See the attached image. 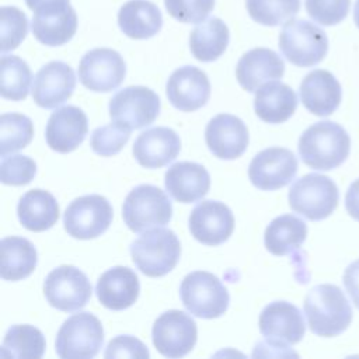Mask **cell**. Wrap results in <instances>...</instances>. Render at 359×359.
<instances>
[{"instance_id":"obj_25","label":"cell","mask_w":359,"mask_h":359,"mask_svg":"<svg viewBox=\"0 0 359 359\" xmlns=\"http://www.w3.org/2000/svg\"><path fill=\"white\" fill-rule=\"evenodd\" d=\"M137 275L128 266H114L105 271L97 280L95 293L100 303L109 310H125L139 296Z\"/></svg>"},{"instance_id":"obj_18","label":"cell","mask_w":359,"mask_h":359,"mask_svg":"<svg viewBox=\"0 0 359 359\" xmlns=\"http://www.w3.org/2000/svg\"><path fill=\"white\" fill-rule=\"evenodd\" d=\"M76 87L73 69L65 62H49L34 77L32 98L45 109L56 108L70 98Z\"/></svg>"},{"instance_id":"obj_14","label":"cell","mask_w":359,"mask_h":359,"mask_svg":"<svg viewBox=\"0 0 359 359\" xmlns=\"http://www.w3.org/2000/svg\"><path fill=\"white\" fill-rule=\"evenodd\" d=\"M258 325L266 344L279 349L300 342L306 332L300 310L285 300H276L265 306L259 314Z\"/></svg>"},{"instance_id":"obj_45","label":"cell","mask_w":359,"mask_h":359,"mask_svg":"<svg viewBox=\"0 0 359 359\" xmlns=\"http://www.w3.org/2000/svg\"><path fill=\"white\" fill-rule=\"evenodd\" d=\"M45 1H48V0H25V3H27V7L29 8V10H35L39 4H42V3H45Z\"/></svg>"},{"instance_id":"obj_40","label":"cell","mask_w":359,"mask_h":359,"mask_svg":"<svg viewBox=\"0 0 359 359\" xmlns=\"http://www.w3.org/2000/svg\"><path fill=\"white\" fill-rule=\"evenodd\" d=\"M167 13L180 22L196 24L208 18L215 0H164Z\"/></svg>"},{"instance_id":"obj_28","label":"cell","mask_w":359,"mask_h":359,"mask_svg":"<svg viewBox=\"0 0 359 359\" xmlns=\"http://www.w3.org/2000/svg\"><path fill=\"white\" fill-rule=\"evenodd\" d=\"M17 216L27 230L45 231L56 224L59 219V205L50 192L35 188L20 198Z\"/></svg>"},{"instance_id":"obj_19","label":"cell","mask_w":359,"mask_h":359,"mask_svg":"<svg viewBox=\"0 0 359 359\" xmlns=\"http://www.w3.org/2000/svg\"><path fill=\"white\" fill-rule=\"evenodd\" d=\"M167 98L184 112L202 108L210 97V83L205 72L195 66H182L172 72L167 81Z\"/></svg>"},{"instance_id":"obj_7","label":"cell","mask_w":359,"mask_h":359,"mask_svg":"<svg viewBox=\"0 0 359 359\" xmlns=\"http://www.w3.org/2000/svg\"><path fill=\"white\" fill-rule=\"evenodd\" d=\"M287 198L292 210L316 222L328 217L335 210L339 192L330 177L313 172L296 180Z\"/></svg>"},{"instance_id":"obj_24","label":"cell","mask_w":359,"mask_h":359,"mask_svg":"<svg viewBox=\"0 0 359 359\" xmlns=\"http://www.w3.org/2000/svg\"><path fill=\"white\" fill-rule=\"evenodd\" d=\"M342 88L332 73L316 69L300 84V100L306 109L317 116L331 115L341 104Z\"/></svg>"},{"instance_id":"obj_32","label":"cell","mask_w":359,"mask_h":359,"mask_svg":"<svg viewBox=\"0 0 359 359\" xmlns=\"http://www.w3.org/2000/svg\"><path fill=\"white\" fill-rule=\"evenodd\" d=\"M306 236L307 226L302 219L294 215H282L268 224L264 243L271 254L282 257L299 250Z\"/></svg>"},{"instance_id":"obj_9","label":"cell","mask_w":359,"mask_h":359,"mask_svg":"<svg viewBox=\"0 0 359 359\" xmlns=\"http://www.w3.org/2000/svg\"><path fill=\"white\" fill-rule=\"evenodd\" d=\"M112 206L107 198L93 194L70 202L63 215L65 230L74 238L90 240L105 233L112 222Z\"/></svg>"},{"instance_id":"obj_10","label":"cell","mask_w":359,"mask_h":359,"mask_svg":"<svg viewBox=\"0 0 359 359\" xmlns=\"http://www.w3.org/2000/svg\"><path fill=\"white\" fill-rule=\"evenodd\" d=\"M91 283L87 275L73 265H60L50 271L43 283L48 303L60 311L83 309L91 297Z\"/></svg>"},{"instance_id":"obj_13","label":"cell","mask_w":359,"mask_h":359,"mask_svg":"<svg viewBox=\"0 0 359 359\" xmlns=\"http://www.w3.org/2000/svg\"><path fill=\"white\" fill-rule=\"evenodd\" d=\"M151 338L161 355L167 358L185 356L196 344V323L181 310H168L154 321Z\"/></svg>"},{"instance_id":"obj_16","label":"cell","mask_w":359,"mask_h":359,"mask_svg":"<svg viewBox=\"0 0 359 359\" xmlns=\"http://www.w3.org/2000/svg\"><path fill=\"white\" fill-rule=\"evenodd\" d=\"M297 158L285 147H268L255 154L248 167V178L262 191L279 189L296 177Z\"/></svg>"},{"instance_id":"obj_2","label":"cell","mask_w":359,"mask_h":359,"mask_svg":"<svg viewBox=\"0 0 359 359\" xmlns=\"http://www.w3.org/2000/svg\"><path fill=\"white\" fill-rule=\"evenodd\" d=\"M303 307L310 331L320 337H337L352 321V309L346 296L331 283L311 287L304 297Z\"/></svg>"},{"instance_id":"obj_43","label":"cell","mask_w":359,"mask_h":359,"mask_svg":"<svg viewBox=\"0 0 359 359\" xmlns=\"http://www.w3.org/2000/svg\"><path fill=\"white\" fill-rule=\"evenodd\" d=\"M344 286L356 309H359V259L348 265L344 273Z\"/></svg>"},{"instance_id":"obj_12","label":"cell","mask_w":359,"mask_h":359,"mask_svg":"<svg viewBox=\"0 0 359 359\" xmlns=\"http://www.w3.org/2000/svg\"><path fill=\"white\" fill-rule=\"evenodd\" d=\"M158 112V95L143 86H129L118 91L109 101L111 119L130 130L153 123Z\"/></svg>"},{"instance_id":"obj_4","label":"cell","mask_w":359,"mask_h":359,"mask_svg":"<svg viewBox=\"0 0 359 359\" xmlns=\"http://www.w3.org/2000/svg\"><path fill=\"white\" fill-rule=\"evenodd\" d=\"M171 216L172 205L167 194L149 184L135 187L126 195L122 206L123 222L135 233L164 226L171 220Z\"/></svg>"},{"instance_id":"obj_41","label":"cell","mask_w":359,"mask_h":359,"mask_svg":"<svg viewBox=\"0 0 359 359\" xmlns=\"http://www.w3.org/2000/svg\"><path fill=\"white\" fill-rule=\"evenodd\" d=\"M307 14L321 25H337L349 13L351 0H306Z\"/></svg>"},{"instance_id":"obj_37","label":"cell","mask_w":359,"mask_h":359,"mask_svg":"<svg viewBox=\"0 0 359 359\" xmlns=\"http://www.w3.org/2000/svg\"><path fill=\"white\" fill-rule=\"evenodd\" d=\"M0 20H1V53L10 52L15 49L27 36L28 32V21L25 14L13 6H3L0 8Z\"/></svg>"},{"instance_id":"obj_27","label":"cell","mask_w":359,"mask_h":359,"mask_svg":"<svg viewBox=\"0 0 359 359\" xmlns=\"http://www.w3.org/2000/svg\"><path fill=\"white\" fill-rule=\"evenodd\" d=\"M297 108V95L292 87L280 81H266L257 91L254 109L259 119L266 123L287 121Z\"/></svg>"},{"instance_id":"obj_34","label":"cell","mask_w":359,"mask_h":359,"mask_svg":"<svg viewBox=\"0 0 359 359\" xmlns=\"http://www.w3.org/2000/svg\"><path fill=\"white\" fill-rule=\"evenodd\" d=\"M32 73L27 62L14 55L0 59V94L6 100L21 101L29 91Z\"/></svg>"},{"instance_id":"obj_35","label":"cell","mask_w":359,"mask_h":359,"mask_svg":"<svg viewBox=\"0 0 359 359\" xmlns=\"http://www.w3.org/2000/svg\"><path fill=\"white\" fill-rule=\"evenodd\" d=\"M34 136L32 121L17 112L3 114L0 116V154H7L24 149Z\"/></svg>"},{"instance_id":"obj_5","label":"cell","mask_w":359,"mask_h":359,"mask_svg":"<svg viewBox=\"0 0 359 359\" xmlns=\"http://www.w3.org/2000/svg\"><path fill=\"white\" fill-rule=\"evenodd\" d=\"M184 307L199 318H217L226 313L230 296L222 280L206 271L188 273L180 286Z\"/></svg>"},{"instance_id":"obj_15","label":"cell","mask_w":359,"mask_h":359,"mask_svg":"<svg viewBox=\"0 0 359 359\" xmlns=\"http://www.w3.org/2000/svg\"><path fill=\"white\" fill-rule=\"evenodd\" d=\"M126 74L122 56L109 48L88 50L79 65L80 83L95 93H108L121 86Z\"/></svg>"},{"instance_id":"obj_42","label":"cell","mask_w":359,"mask_h":359,"mask_svg":"<svg viewBox=\"0 0 359 359\" xmlns=\"http://www.w3.org/2000/svg\"><path fill=\"white\" fill-rule=\"evenodd\" d=\"M104 356L111 358H136L146 359L150 356L147 346L132 335H118L109 341Z\"/></svg>"},{"instance_id":"obj_30","label":"cell","mask_w":359,"mask_h":359,"mask_svg":"<svg viewBox=\"0 0 359 359\" xmlns=\"http://www.w3.org/2000/svg\"><path fill=\"white\" fill-rule=\"evenodd\" d=\"M38 261L34 244L18 236H8L1 240L0 275L4 280H21L29 276Z\"/></svg>"},{"instance_id":"obj_3","label":"cell","mask_w":359,"mask_h":359,"mask_svg":"<svg viewBox=\"0 0 359 359\" xmlns=\"http://www.w3.org/2000/svg\"><path fill=\"white\" fill-rule=\"evenodd\" d=\"M130 255L137 269L150 278L171 272L180 261L181 244L170 229L146 230L130 244Z\"/></svg>"},{"instance_id":"obj_46","label":"cell","mask_w":359,"mask_h":359,"mask_svg":"<svg viewBox=\"0 0 359 359\" xmlns=\"http://www.w3.org/2000/svg\"><path fill=\"white\" fill-rule=\"evenodd\" d=\"M353 21H355L356 27L359 28V0H356L355 7H353Z\"/></svg>"},{"instance_id":"obj_26","label":"cell","mask_w":359,"mask_h":359,"mask_svg":"<svg viewBox=\"0 0 359 359\" xmlns=\"http://www.w3.org/2000/svg\"><path fill=\"white\" fill-rule=\"evenodd\" d=\"M165 189L181 203H192L202 199L210 188L208 170L198 163L180 161L165 172Z\"/></svg>"},{"instance_id":"obj_33","label":"cell","mask_w":359,"mask_h":359,"mask_svg":"<svg viewBox=\"0 0 359 359\" xmlns=\"http://www.w3.org/2000/svg\"><path fill=\"white\" fill-rule=\"evenodd\" d=\"M46 348L43 334L34 325L15 324L4 335L1 356L11 358H42Z\"/></svg>"},{"instance_id":"obj_8","label":"cell","mask_w":359,"mask_h":359,"mask_svg":"<svg viewBox=\"0 0 359 359\" xmlns=\"http://www.w3.org/2000/svg\"><path fill=\"white\" fill-rule=\"evenodd\" d=\"M104 342L101 321L91 313L83 311L70 316L56 335L55 349L63 359L94 358Z\"/></svg>"},{"instance_id":"obj_44","label":"cell","mask_w":359,"mask_h":359,"mask_svg":"<svg viewBox=\"0 0 359 359\" xmlns=\"http://www.w3.org/2000/svg\"><path fill=\"white\" fill-rule=\"evenodd\" d=\"M346 212L359 222V180L351 184L345 195Z\"/></svg>"},{"instance_id":"obj_29","label":"cell","mask_w":359,"mask_h":359,"mask_svg":"<svg viewBox=\"0 0 359 359\" xmlns=\"http://www.w3.org/2000/svg\"><path fill=\"white\" fill-rule=\"evenodd\" d=\"M118 25L132 39H147L161 29V11L149 0H129L119 8Z\"/></svg>"},{"instance_id":"obj_11","label":"cell","mask_w":359,"mask_h":359,"mask_svg":"<svg viewBox=\"0 0 359 359\" xmlns=\"http://www.w3.org/2000/svg\"><path fill=\"white\" fill-rule=\"evenodd\" d=\"M34 36L46 46L69 42L77 29V14L70 0H48L34 10L31 21Z\"/></svg>"},{"instance_id":"obj_17","label":"cell","mask_w":359,"mask_h":359,"mask_svg":"<svg viewBox=\"0 0 359 359\" xmlns=\"http://www.w3.org/2000/svg\"><path fill=\"white\" fill-rule=\"evenodd\" d=\"M189 231L206 245L224 243L234 230V216L227 205L219 201H202L189 215Z\"/></svg>"},{"instance_id":"obj_6","label":"cell","mask_w":359,"mask_h":359,"mask_svg":"<svg viewBox=\"0 0 359 359\" xmlns=\"http://www.w3.org/2000/svg\"><path fill=\"white\" fill-rule=\"evenodd\" d=\"M279 49L294 66L320 63L328 50L327 34L307 20H289L279 34Z\"/></svg>"},{"instance_id":"obj_21","label":"cell","mask_w":359,"mask_h":359,"mask_svg":"<svg viewBox=\"0 0 359 359\" xmlns=\"http://www.w3.org/2000/svg\"><path fill=\"white\" fill-rule=\"evenodd\" d=\"M205 140L216 157L234 160L245 151L250 137L248 129L240 118L231 114H219L206 125Z\"/></svg>"},{"instance_id":"obj_38","label":"cell","mask_w":359,"mask_h":359,"mask_svg":"<svg viewBox=\"0 0 359 359\" xmlns=\"http://www.w3.org/2000/svg\"><path fill=\"white\" fill-rule=\"evenodd\" d=\"M130 136V129L114 122L94 129L90 139V146L94 153L109 157L122 150Z\"/></svg>"},{"instance_id":"obj_36","label":"cell","mask_w":359,"mask_h":359,"mask_svg":"<svg viewBox=\"0 0 359 359\" xmlns=\"http://www.w3.org/2000/svg\"><path fill=\"white\" fill-rule=\"evenodd\" d=\"M245 7L255 22L276 27L299 13L300 0H245Z\"/></svg>"},{"instance_id":"obj_20","label":"cell","mask_w":359,"mask_h":359,"mask_svg":"<svg viewBox=\"0 0 359 359\" xmlns=\"http://www.w3.org/2000/svg\"><path fill=\"white\" fill-rule=\"evenodd\" d=\"M88 121L83 109L74 105H66L52 112L45 137L48 146L57 153H70L76 150L86 139Z\"/></svg>"},{"instance_id":"obj_23","label":"cell","mask_w":359,"mask_h":359,"mask_svg":"<svg viewBox=\"0 0 359 359\" xmlns=\"http://www.w3.org/2000/svg\"><path fill=\"white\" fill-rule=\"evenodd\" d=\"M283 73L282 57L268 48H254L245 52L236 67L238 84L250 93H255L266 81L280 79Z\"/></svg>"},{"instance_id":"obj_22","label":"cell","mask_w":359,"mask_h":359,"mask_svg":"<svg viewBox=\"0 0 359 359\" xmlns=\"http://www.w3.org/2000/svg\"><path fill=\"white\" fill-rule=\"evenodd\" d=\"M180 150V136L165 126L146 129L133 143V157L144 168H160L167 165L175 160Z\"/></svg>"},{"instance_id":"obj_39","label":"cell","mask_w":359,"mask_h":359,"mask_svg":"<svg viewBox=\"0 0 359 359\" xmlns=\"http://www.w3.org/2000/svg\"><path fill=\"white\" fill-rule=\"evenodd\" d=\"M36 174V163L22 154L1 157L0 180L4 185H25L29 184Z\"/></svg>"},{"instance_id":"obj_31","label":"cell","mask_w":359,"mask_h":359,"mask_svg":"<svg viewBox=\"0 0 359 359\" xmlns=\"http://www.w3.org/2000/svg\"><path fill=\"white\" fill-rule=\"evenodd\" d=\"M230 39L227 25L217 17H210L198 24L189 35V49L195 59L213 62L219 59Z\"/></svg>"},{"instance_id":"obj_1","label":"cell","mask_w":359,"mask_h":359,"mask_svg":"<svg viewBox=\"0 0 359 359\" xmlns=\"http://www.w3.org/2000/svg\"><path fill=\"white\" fill-rule=\"evenodd\" d=\"M302 161L310 168L328 171L341 165L351 150V137L338 123L321 121L309 126L299 139Z\"/></svg>"}]
</instances>
